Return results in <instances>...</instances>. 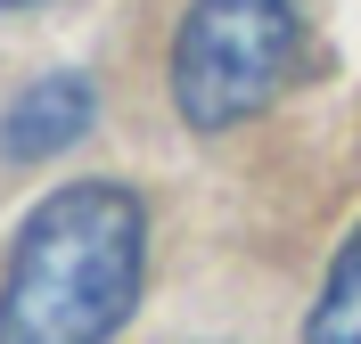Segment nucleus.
I'll use <instances>...</instances> for the list:
<instances>
[{"instance_id": "obj_1", "label": "nucleus", "mask_w": 361, "mask_h": 344, "mask_svg": "<svg viewBox=\"0 0 361 344\" xmlns=\"http://www.w3.org/2000/svg\"><path fill=\"white\" fill-rule=\"evenodd\" d=\"M148 287V205L123 181L49 189L0 271V344H115Z\"/></svg>"}, {"instance_id": "obj_4", "label": "nucleus", "mask_w": 361, "mask_h": 344, "mask_svg": "<svg viewBox=\"0 0 361 344\" xmlns=\"http://www.w3.org/2000/svg\"><path fill=\"white\" fill-rule=\"evenodd\" d=\"M304 344H361V229L337 246V262H329V287L312 303Z\"/></svg>"}, {"instance_id": "obj_3", "label": "nucleus", "mask_w": 361, "mask_h": 344, "mask_svg": "<svg viewBox=\"0 0 361 344\" xmlns=\"http://www.w3.org/2000/svg\"><path fill=\"white\" fill-rule=\"evenodd\" d=\"M90 115H99V91H90L82 74H49V82H33L17 107H8V132H0V148H8L17 164L58 156V148H74V139L90 132Z\"/></svg>"}, {"instance_id": "obj_5", "label": "nucleus", "mask_w": 361, "mask_h": 344, "mask_svg": "<svg viewBox=\"0 0 361 344\" xmlns=\"http://www.w3.org/2000/svg\"><path fill=\"white\" fill-rule=\"evenodd\" d=\"M0 8H25V0H0Z\"/></svg>"}, {"instance_id": "obj_2", "label": "nucleus", "mask_w": 361, "mask_h": 344, "mask_svg": "<svg viewBox=\"0 0 361 344\" xmlns=\"http://www.w3.org/2000/svg\"><path fill=\"white\" fill-rule=\"evenodd\" d=\"M295 66V0H189L173 33V107L197 132H230L279 98Z\"/></svg>"}]
</instances>
